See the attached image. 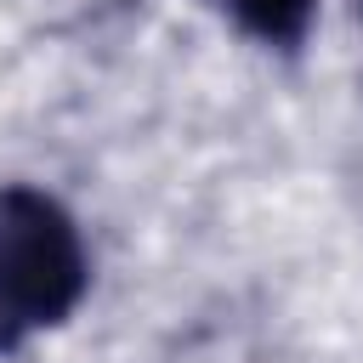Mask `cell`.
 Masks as SVG:
<instances>
[{
    "label": "cell",
    "mask_w": 363,
    "mask_h": 363,
    "mask_svg": "<svg viewBox=\"0 0 363 363\" xmlns=\"http://www.w3.org/2000/svg\"><path fill=\"white\" fill-rule=\"evenodd\" d=\"M91 295L79 216L40 182H0V363L62 329Z\"/></svg>",
    "instance_id": "cell-1"
},
{
    "label": "cell",
    "mask_w": 363,
    "mask_h": 363,
    "mask_svg": "<svg viewBox=\"0 0 363 363\" xmlns=\"http://www.w3.org/2000/svg\"><path fill=\"white\" fill-rule=\"evenodd\" d=\"M210 6L244 40H255L261 51H278V57H295L318 23V0H210Z\"/></svg>",
    "instance_id": "cell-2"
},
{
    "label": "cell",
    "mask_w": 363,
    "mask_h": 363,
    "mask_svg": "<svg viewBox=\"0 0 363 363\" xmlns=\"http://www.w3.org/2000/svg\"><path fill=\"white\" fill-rule=\"evenodd\" d=\"M352 11H357V23H363V0H352Z\"/></svg>",
    "instance_id": "cell-3"
}]
</instances>
